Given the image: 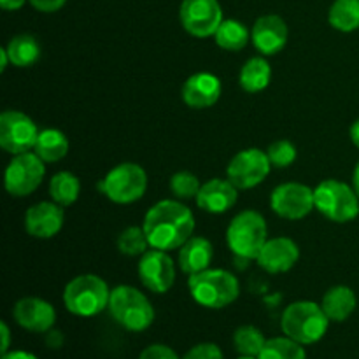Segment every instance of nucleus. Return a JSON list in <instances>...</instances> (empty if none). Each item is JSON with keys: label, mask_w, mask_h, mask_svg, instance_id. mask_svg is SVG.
<instances>
[{"label": "nucleus", "mask_w": 359, "mask_h": 359, "mask_svg": "<svg viewBox=\"0 0 359 359\" xmlns=\"http://www.w3.org/2000/svg\"><path fill=\"white\" fill-rule=\"evenodd\" d=\"M142 228L151 248L168 252L181 249L193 237L195 216L177 200H161L147 210Z\"/></svg>", "instance_id": "f257e3e1"}, {"label": "nucleus", "mask_w": 359, "mask_h": 359, "mask_svg": "<svg viewBox=\"0 0 359 359\" xmlns=\"http://www.w3.org/2000/svg\"><path fill=\"white\" fill-rule=\"evenodd\" d=\"M330 323L332 321L323 311L321 304L300 300L284 309L280 328L284 335L297 340L302 346H312L326 335Z\"/></svg>", "instance_id": "f03ea898"}, {"label": "nucleus", "mask_w": 359, "mask_h": 359, "mask_svg": "<svg viewBox=\"0 0 359 359\" xmlns=\"http://www.w3.org/2000/svg\"><path fill=\"white\" fill-rule=\"evenodd\" d=\"M188 290L193 300L205 309H224L241 294V284L231 272L223 269H207L189 276Z\"/></svg>", "instance_id": "7ed1b4c3"}, {"label": "nucleus", "mask_w": 359, "mask_h": 359, "mask_svg": "<svg viewBox=\"0 0 359 359\" xmlns=\"http://www.w3.org/2000/svg\"><path fill=\"white\" fill-rule=\"evenodd\" d=\"M111 291L107 283L95 273H83L67 283L63 290V305L79 318H93L109 307Z\"/></svg>", "instance_id": "20e7f679"}, {"label": "nucleus", "mask_w": 359, "mask_h": 359, "mask_svg": "<svg viewBox=\"0 0 359 359\" xmlns=\"http://www.w3.org/2000/svg\"><path fill=\"white\" fill-rule=\"evenodd\" d=\"M109 312L121 328L128 332H146L154 321V309L146 294L133 286H116L111 291Z\"/></svg>", "instance_id": "39448f33"}, {"label": "nucleus", "mask_w": 359, "mask_h": 359, "mask_svg": "<svg viewBox=\"0 0 359 359\" xmlns=\"http://www.w3.org/2000/svg\"><path fill=\"white\" fill-rule=\"evenodd\" d=\"M269 241L265 217L256 210H242L226 228V244L237 258L256 259Z\"/></svg>", "instance_id": "423d86ee"}, {"label": "nucleus", "mask_w": 359, "mask_h": 359, "mask_svg": "<svg viewBox=\"0 0 359 359\" xmlns=\"http://www.w3.org/2000/svg\"><path fill=\"white\" fill-rule=\"evenodd\" d=\"M316 210L333 223H351L359 216V196L354 188L339 179H326L314 189Z\"/></svg>", "instance_id": "0eeeda50"}, {"label": "nucleus", "mask_w": 359, "mask_h": 359, "mask_svg": "<svg viewBox=\"0 0 359 359\" xmlns=\"http://www.w3.org/2000/svg\"><path fill=\"white\" fill-rule=\"evenodd\" d=\"M97 188L111 202L126 205L142 198L147 189V174L140 165L125 161L109 170Z\"/></svg>", "instance_id": "6e6552de"}, {"label": "nucleus", "mask_w": 359, "mask_h": 359, "mask_svg": "<svg viewBox=\"0 0 359 359\" xmlns=\"http://www.w3.org/2000/svg\"><path fill=\"white\" fill-rule=\"evenodd\" d=\"M272 163L266 151L249 147L231 158L226 168V179L237 189H251L269 177Z\"/></svg>", "instance_id": "1a4fd4ad"}, {"label": "nucleus", "mask_w": 359, "mask_h": 359, "mask_svg": "<svg viewBox=\"0 0 359 359\" xmlns=\"http://www.w3.org/2000/svg\"><path fill=\"white\" fill-rule=\"evenodd\" d=\"M46 175V165L35 153H21L16 154L9 161L4 175L6 189L9 195L23 198L32 195L39 186L42 184V179Z\"/></svg>", "instance_id": "9d476101"}, {"label": "nucleus", "mask_w": 359, "mask_h": 359, "mask_svg": "<svg viewBox=\"0 0 359 359\" xmlns=\"http://www.w3.org/2000/svg\"><path fill=\"white\" fill-rule=\"evenodd\" d=\"M39 132L34 119L25 112L9 109L0 114V147L13 156L34 149Z\"/></svg>", "instance_id": "9b49d317"}, {"label": "nucleus", "mask_w": 359, "mask_h": 359, "mask_svg": "<svg viewBox=\"0 0 359 359\" xmlns=\"http://www.w3.org/2000/svg\"><path fill=\"white\" fill-rule=\"evenodd\" d=\"M179 20L189 35L207 39L216 34L223 23V9L217 0H182Z\"/></svg>", "instance_id": "f8f14e48"}, {"label": "nucleus", "mask_w": 359, "mask_h": 359, "mask_svg": "<svg viewBox=\"0 0 359 359\" xmlns=\"http://www.w3.org/2000/svg\"><path fill=\"white\" fill-rule=\"evenodd\" d=\"M270 207L283 219L300 221L316 209L314 189L302 182H284L270 195Z\"/></svg>", "instance_id": "ddd939ff"}, {"label": "nucleus", "mask_w": 359, "mask_h": 359, "mask_svg": "<svg viewBox=\"0 0 359 359\" xmlns=\"http://www.w3.org/2000/svg\"><path fill=\"white\" fill-rule=\"evenodd\" d=\"M139 279L149 291L158 294H163L172 290L175 283V265L174 259L168 256L167 251L153 249L144 252L140 256L139 266Z\"/></svg>", "instance_id": "4468645a"}, {"label": "nucleus", "mask_w": 359, "mask_h": 359, "mask_svg": "<svg viewBox=\"0 0 359 359\" xmlns=\"http://www.w3.org/2000/svg\"><path fill=\"white\" fill-rule=\"evenodd\" d=\"M13 318L27 332L48 333L56 323V311L49 302L42 298L27 297L16 302Z\"/></svg>", "instance_id": "2eb2a0df"}, {"label": "nucleus", "mask_w": 359, "mask_h": 359, "mask_svg": "<svg viewBox=\"0 0 359 359\" xmlns=\"http://www.w3.org/2000/svg\"><path fill=\"white\" fill-rule=\"evenodd\" d=\"M65 221L63 207L56 202H39L25 212V230L34 238H53Z\"/></svg>", "instance_id": "dca6fc26"}, {"label": "nucleus", "mask_w": 359, "mask_h": 359, "mask_svg": "<svg viewBox=\"0 0 359 359\" xmlns=\"http://www.w3.org/2000/svg\"><path fill=\"white\" fill-rule=\"evenodd\" d=\"M298 259H300V248L297 242L290 237H276L266 241L256 262L259 269L269 273H286L297 265Z\"/></svg>", "instance_id": "f3484780"}, {"label": "nucleus", "mask_w": 359, "mask_h": 359, "mask_svg": "<svg viewBox=\"0 0 359 359\" xmlns=\"http://www.w3.org/2000/svg\"><path fill=\"white\" fill-rule=\"evenodd\" d=\"M223 84L219 77L210 72H196L184 81L181 97L191 109H209L221 98Z\"/></svg>", "instance_id": "a211bd4d"}, {"label": "nucleus", "mask_w": 359, "mask_h": 359, "mask_svg": "<svg viewBox=\"0 0 359 359\" xmlns=\"http://www.w3.org/2000/svg\"><path fill=\"white\" fill-rule=\"evenodd\" d=\"M251 39L255 48L263 56H273L284 49L287 42V25L277 14H265L258 18L252 27Z\"/></svg>", "instance_id": "6ab92c4d"}, {"label": "nucleus", "mask_w": 359, "mask_h": 359, "mask_svg": "<svg viewBox=\"0 0 359 359\" xmlns=\"http://www.w3.org/2000/svg\"><path fill=\"white\" fill-rule=\"evenodd\" d=\"M196 205L209 214H224L237 203L238 189L228 179H210L196 195Z\"/></svg>", "instance_id": "aec40b11"}, {"label": "nucleus", "mask_w": 359, "mask_h": 359, "mask_svg": "<svg viewBox=\"0 0 359 359\" xmlns=\"http://www.w3.org/2000/svg\"><path fill=\"white\" fill-rule=\"evenodd\" d=\"M214 258V248L209 238L193 235L188 242L182 244L179 249V269L186 276H195L210 269V263Z\"/></svg>", "instance_id": "412c9836"}, {"label": "nucleus", "mask_w": 359, "mask_h": 359, "mask_svg": "<svg viewBox=\"0 0 359 359\" xmlns=\"http://www.w3.org/2000/svg\"><path fill=\"white\" fill-rule=\"evenodd\" d=\"M321 307L326 312L330 321L344 323L356 311V293L349 286H333L323 297Z\"/></svg>", "instance_id": "4be33fe9"}, {"label": "nucleus", "mask_w": 359, "mask_h": 359, "mask_svg": "<svg viewBox=\"0 0 359 359\" xmlns=\"http://www.w3.org/2000/svg\"><path fill=\"white\" fill-rule=\"evenodd\" d=\"M272 79V67L265 56H252L242 65L238 83L248 93H259L265 90Z\"/></svg>", "instance_id": "5701e85b"}, {"label": "nucleus", "mask_w": 359, "mask_h": 359, "mask_svg": "<svg viewBox=\"0 0 359 359\" xmlns=\"http://www.w3.org/2000/svg\"><path fill=\"white\" fill-rule=\"evenodd\" d=\"M70 149V142L63 132L56 128H46L39 132L37 142H35L34 153L41 158L44 163H56L63 160Z\"/></svg>", "instance_id": "b1692460"}, {"label": "nucleus", "mask_w": 359, "mask_h": 359, "mask_svg": "<svg viewBox=\"0 0 359 359\" xmlns=\"http://www.w3.org/2000/svg\"><path fill=\"white\" fill-rule=\"evenodd\" d=\"M7 55L11 63L18 69H27L32 67L41 58V44L37 39L30 34H20L13 37L7 44Z\"/></svg>", "instance_id": "393cba45"}, {"label": "nucleus", "mask_w": 359, "mask_h": 359, "mask_svg": "<svg viewBox=\"0 0 359 359\" xmlns=\"http://www.w3.org/2000/svg\"><path fill=\"white\" fill-rule=\"evenodd\" d=\"M81 195V181L72 172L62 170L49 181V196L62 207H70Z\"/></svg>", "instance_id": "a878e982"}, {"label": "nucleus", "mask_w": 359, "mask_h": 359, "mask_svg": "<svg viewBox=\"0 0 359 359\" xmlns=\"http://www.w3.org/2000/svg\"><path fill=\"white\" fill-rule=\"evenodd\" d=\"M214 39H216V44L221 49L237 53L241 49H244L248 46V42L251 41V32L241 21L223 20V23L219 25L217 32L214 34Z\"/></svg>", "instance_id": "bb28decb"}, {"label": "nucleus", "mask_w": 359, "mask_h": 359, "mask_svg": "<svg viewBox=\"0 0 359 359\" xmlns=\"http://www.w3.org/2000/svg\"><path fill=\"white\" fill-rule=\"evenodd\" d=\"M328 21L335 30L349 34L359 28V0H335L330 7Z\"/></svg>", "instance_id": "cd10ccee"}, {"label": "nucleus", "mask_w": 359, "mask_h": 359, "mask_svg": "<svg viewBox=\"0 0 359 359\" xmlns=\"http://www.w3.org/2000/svg\"><path fill=\"white\" fill-rule=\"evenodd\" d=\"M258 359H307V353L302 344L284 335L266 340Z\"/></svg>", "instance_id": "c85d7f7f"}, {"label": "nucleus", "mask_w": 359, "mask_h": 359, "mask_svg": "<svg viewBox=\"0 0 359 359\" xmlns=\"http://www.w3.org/2000/svg\"><path fill=\"white\" fill-rule=\"evenodd\" d=\"M266 339L256 326L245 325L235 330L233 333V347L241 356H252L258 358L259 353L265 347Z\"/></svg>", "instance_id": "c756f323"}, {"label": "nucleus", "mask_w": 359, "mask_h": 359, "mask_svg": "<svg viewBox=\"0 0 359 359\" xmlns=\"http://www.w3.org/2000/svg\"><path fill=\"white\" fill-rule=\"evenodd\" d=\"M149 241L142 226H128L118 235V249L125 256H142L149 251Z\"/></svg>", "instance_id": "7c9ffc66"}, {"label": "nucleus", "mask_w": 359, "mask_h": 359, "mask_svg": "<svg viewBox=\"0 0 359 359\" xmlns=\"http://www.w3.org/2000/svg\"><path fill=\"white\" fill-rule=\"evenodd\" d=\"M200 188H202V184H200L198 177L188 170L177 172V174L172 175L170 179V191L174 193L175 198L179 200L196 198Z\"/></svg>", "instance_id": "2f4dec72"}, {"label": "nucleus", "mask_w": 359, "mask_h": 359, "mask_svg": "<svg viewBox=\"0 0 359 359\" xmlns=\"http://www.w3.org/2000/svg\"><path fill=\"white\" fill-rule=\"evenodd\" d=\"M266 154L270 158V163L272 167L276 168H287L290 165L294 163L297 160L298 153H297V146L290 140H276L269 146L266 149Z\"/></svg>", "instance_id": "473e14b6"}, {"label": "nucleus", "mask_w": 359, "mask_h": 359, "mask_svg": "<svg viewBox=\"0 0 359 359\" xmlns=\"http://www.w3.org/2000/svg\"><path fill=\"white\" fill-rule=\"evenodd\" d=\"M182 359H223L219 346L212 342H203L198 346L191 347Z\"/></svg>", "instance_id": "72a5a7b5"}, {"label": "nucleus", "mask_w": 359, "mask_h": 359, "mask_svg": "<svg viewBox=\"0 0 359 359\" xmlns=\"http://www.w3.org/2000/svg\"><path fill=\"white\" fill-rule=\"evenodd\" d=\"M139 359H181L172 347L163 344H153L140 353Z\"/></svg>", "instance_id": "f704fd0d"}, {"label": "nucleus", "mask_w": 359, "mask_h": 359, "mask_svg": "<svg viewBox=\"0 0 359 359\" xmlns=\"http://www.w3.org/2000/svg\"><path fill=\"white\" fill-rule=\"evenodd\" d=\"M67 0H30L32 6L41 13H56L65 6Z\"/></svg>", "instance_id": "c9c22d12"}, {"label": "nucleus", "mask_w": 359, "mask_h": 359, "mask_svg": "<svg viewBox=\"0 0 359 359\" xmlns=\"http://www.w3.org/2000/svg\"><path fill=\"white\" fill-rule=\"evenodd\" d=\"M0 332H2V354L9 353V344H11V332L7 323H0Z\"/></svg>", "instance_id": "e433bc0d"}, {"label": "nucleus", "mask_w": 359, "mask_h": 359, "mask_svg": "<svg viewBox=\"0 0 359 359\" xmlns=\"http://www.w3.org/2000/svg\"><path fill=\"white\" fill-rule=\"evenodd\" d=\"M2 359H39L35 354L27 353V351H9V353L2 354Z\"/></svg>", "instance_id": "4c0bfd02"}, {"label": "nucleus", "mask_w": 359, "mask_h": 359, "mask_svg": "<svg viewBox=\"0 0 359 359\" xmlns=\"http://www.w3.org/2000/svg\"><path fill=\"white\" fill-rule=\"evenodd\" d=\"M27 0H0V7L4 11H18L25 6Z\"/></svg>", "instance_id": "58836bf2"}, {"label": "nucleus", "mask_w": 359, "mask_h": 359, "mask_svg": "<svg viewBox=\"0 0 359 359\" xmlns=\"http://www.w3.org/2000/svg\"><path fill=\"white\" fill-rule=\"evenodd\" d=\"M63 342V337L60 332H55V330H49V337H48V346L53 347V349H56V347L62 346Z\"/></svg>", "instance_id": "ea45409f"}, {"label": "nucleus", "mask_w": 359, "mask_h": 359, "mask_svg": "<svg viewBox=\"0 0 359 359\" xmlns=\"http://www.w3.org/2000/svg\"><path fill=\"white\" fill-rule=\"evenodd\" d=\"M349 137H351V140H353L354 146L359 149V119H356V121L353 123V126H351Z\"/></svg>", "instance_id": "a19ab883"}, {"label": "nucleus", "mask_w": 359, "mask_h": 359, "mask_svg": "<svg viewBox=\"0 0 359 359\" xmlns=\"http://www.w3.org/2000/svg\"><path fill=\"white\" fill-rule=\"evenodd\" d=\"M11 63L9 60V55H7V49L2 48L0 49V72H4V70L7 69V65Z\"/></svg>", "instance_id": "79ce46f5"}, {"label": "nucleus", "mask_w": 359, "mask_h": 359, "mask_svg": "<svg viewBox=\"0 0 359 359\" xmlns=\"http://www.w3.org/2000/svg\"><path fill=\"white\" fill-rule=\"evenodd\" d=\"M353 188L359 196V161L356 163V167H354V172H353Z\"/></svg>", "instance_id": "37998d69"}, {"label": "nucleus", "mask_w": 359, "mask_h": 359, "mask_svg": "<svg viewBox=\"0 0 359 359\" xmlns=\"http://www.w3.org/2000/svg\"><path fill=\"white\" fill-rule=\"evenodd\" d=\"M237 359H258V358H252V356H241V358H237Z\"/></svg>", "instance_id": "c03bdc74"}]
</instances>
